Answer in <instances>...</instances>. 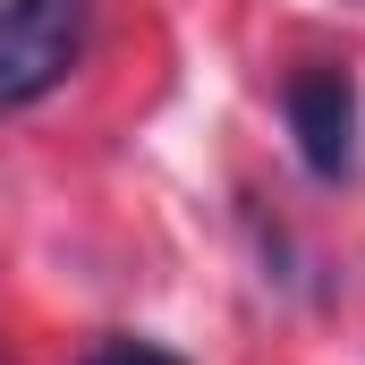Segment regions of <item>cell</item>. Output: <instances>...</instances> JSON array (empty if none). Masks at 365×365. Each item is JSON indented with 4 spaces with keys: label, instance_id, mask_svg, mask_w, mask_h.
Returning a JSON list of instances; mask_svg holds the SVG:
<instances>
[{
    "label": "cell",
    "instance_id": "2",
    "mask_svg": "<svg viewBox=\"0 0 365 365\" xmlns=\"http://www.w3.org/2000/svg\"><path fill=\"white\" fill-rule=\"evenodd\" d=\"M280 119H289V145L314 187L357 179V77L340 60H297L280 77Z\"/></svg>",
    "mask_w": 365,
    "mask_h": 365
},
{
    "label": "cell",
    "instance_id": "1",
    "mask_svg": "<svg viewBox=\"0 0 365 365\" xmlns=\"http://www.w3.org/2000/svg\"><path fill=\"white\" fill-rule=\"evenodd\" d=\"M93 0H0V110H34L86 60Z\"/></svg>",
    "mask_w": 365,
    "mask_h": 365
},
{
    "label": "cell",
    "instance_id": "3",
    "mask_svg": "<svg viewBox=\"0 0 365 365\" xmlns=\"http://www.w3.org/2000/svg\"><path fill=\"white\" fill-rule=\"evenodd\" d=\"M86 365H187L179 349H162V340H136V331H110V340H93Z\"/></svg>",
    "mask_w": 365,
    "mask_h": 365
}]
</instances>
